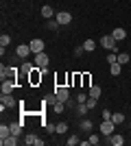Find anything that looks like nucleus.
Instances as JSON below:
<instances>
[{
    "instance_id": "nucleus-23",
    "label": "nucleus",
    "mask_w": 131,
    "mask_h": 146,
    "mask_svg": "<svg viewBox=\"0 0 131 146\" xmlns=\"http://www.w3.org/2000/svg\"><path fill=\"white\" fill-rule=\"evenodd\" d=\"M50 109L55 111V113H61V111L66 109V103H61V100H57L55 105H50Z\"/></svg>"
},
{
    "instance_id": "nucleus-13",
    "label": "nucleus",
    "mask_w": 131,
    "mask_h": 146,
    "mask_svg": "<svg viewBox=\"0 0 131 146\" xmlns=\"http://www.w3.org/2000/svg\"><path fill=\"white\" fill-rule=\"evenodd\" d=\"M0 144H2V146H15V144H18V135H9V137H2V140H0Z\"/></svg>"
},
{
    "instance_id": "nucleus-18",
    "label": "nucleus",
    "mask_w": 131,
    "mask_h": 146,
    "mask_svg": "<svg viewBox=\"0 0 131 146\" xmlns=\"http://www.w3.org/2000/svg\"><path fill=\"white\" fill-rule=\"evenodd\" d=\"M42 18H55V11H53V7L50 5H46V7H42Z\"/></svg>"
},
{
    "instance_id": "nucleus-5",
    "label": "nucleus",
    "mask_w": 131,
    "mask_h": 146,
    "mask_svg": "<svg viewBox=\"0 0 131 146\" xmlns=\"http://www.w3.org/2000/svg\"><path fill=\"white\" fill-rule=\"evenodd\" d=\"M13 105H20V103H15V98H13L11 94H2V98H0V109L5 111V109H9V107H13Z\"/></svg>"
},
{
    "instance_id": "nucleus-31",
    "label": "nucleus",
    "mask_w": 131,
    "mask_h": 146,
    "mask_svg": "<svg viewBox=\"0 0 131 146\" xmlns=\"http://www.w3.org/2000/svg\"><path fill=\"white\" fill-rule=\"evenodd\" d=\"M79 142H81V140H79L76 135H70L68 140H66V144H68V146H76V144H79Z\"/></svg>"
},
{
    "instance_id": "nucleus-8",
    "label": "nucleus",
    "mask_w": 131,
    "mask_h": 146,
    "mask_svg": "<svg viewBox=\"0 0 131 146\" xmlns=\"http://www.w3.org/2000/svg\"><path fill=\"white\" fill-rule=\"evenodd\" d=\"M31 52H33V50H31V46H29V44H20L18 48H15V57H20V59H26Z\"/></svg>"
},
{
    "instance_id": "nucleus-7",
    "label": "nucleus",
    "mask_w": 131,
    "mask_h": 146,
    "mask_svg": "<svg viewBox=\"0 0 131 146\" xmlns=\"http://www.w3.org/2000/svg\"><path fill=\"white\" fill-rule=\"evenodd\" d=\"M29 46H31V50H33V55H37V52H44V39H39V37H35V39H31L29 42Z\"/></svg>"
},
{
    "instance_id": "nucleus-36",
    "label": "nucleus",
    "mask_w": 131,
    "mask_h": 146,
    "mask_svg": "<svg viewBox=\"0 0 131 146\" xmlns=\"http://www.w3.org/2000/svg\"><path fill=\"white\" fill-rule=\"evenodd\" d=\"M81 81H83V85H85V87H90V74H83Z\"/></svg>"
},
{
    "instance_id": "nucleus-29",
    "label": "nucleus",
    "mask_w": 131,
    "mask_h": 146,
    "mask_svg": "<svg viewBox=\"0 0 131 146\" xmlns=\"http://www.w3.org/2000/svg\"><path fill=\"white\" fill-rule=\"evenodd\" d=\"M68 131V122H57V133H66Z\"/></svg>"
},
{
    "instance_id": "nucleus-12",
    "label": "nucleus",
    "mask_w": 131,
    "mask_h": 146,
    "mask_svg": "<svg viewBox=\"0 0 131 146\" xmlns=\"http://www.w3.org/2000/svg\"><path fill=\"white\" fill-rule=\"evenodd\" d=\"M112 37L116 39V42H122V39H127V31L118 26V29H114V31H112Z\"/></svg>"
},
{
    "instance_id": "nucleus-26",
    "label": "nucleus",
    "mask_w": 131,
    "mask_h": 146,
    "mask_svg": "<svg viewBox=\"0 0 131 146\" xmlns=\"http://www.w3.org/2000/svg\"><path fill=\"white\" fill-rule=\"evenodd\" d=\"M96 100H98V98L87 96V100H85V107H87V109H94V107H96Z\"/></svg>"
},
{
    "instance_id": "nucleus-16",
    "label": "nucleus",
    "mask_w": 131,
    "mask_h": 146,
    "mask_svg": "<svg viewBox=\"0 0 131 146\" xmlns=\"http://www.w3.org/2000/svg\"><path fill=\"white\" fill-rule=\"evenodd\" d=\"M20 70H22V74H31L33 70H35V63H31V61H24Z\"/></svg>"
},
{
    "instance_id": "nucleus-35",
    "label": "nucleus",
    "mask_w": 131,
    "mask_h": 146,
    "mask_svg": "<svg viewBox=\"0 0 131 146\" xmlns=\"http://www.w3.org/2000/svg\"><path fill=\"white\" fill-rule=\"evenodd\" d=\"M46 131L48 133H57V124H46Z\"/></svg>"
},
{
    "instance_id": "nucleus-20",
    "label": "nucleus",
    "mask_w": 131,
    "mask_h": 146,
    "mask_svg": "<svg viewBox=\"0 0 131 146\" xmlns=\"http://www.w3.org/2000/svg\"><path fill=\"white\" fill-rule=\"evenodd\" d=\"M83 48H85V52H94V50H96V42H94V39H85V42H83Z\"/></svg>"
},
{
    "instance_id": "nucleus-37",
    "label": "nucleus",
    "mask_w": 131,
    "mask_h": 146,
    "mask_svg": "<svg viewBox=\"0 0 131 146\" xmlns=\"http://www.w3.org/2000/svg\"><path fill=\"white\" fill-rule=\"evenodd\" d=\"M83 52H85V48H83V46H79V48H74V55H76V57H81Z\"/></svg>"
},
{
    "instance_id": "nucleus-19",
    "label": "nucleus",
    "mask_w": 131,
    "mask_h": 146,
    "mask_svg": "<svg viewBox=\"0 0 131 146\" xmlns=\"http://www.w3.org/2000/svg\"><path fill=\"white\" fill-rule=\"evenodd\" d=\"M109 72H112V76H118V74L122 72V66H120L118 61H116V63H109Z\"/></svg>"
},
{
    "instance_id": "nucleus-9",
    "label": "nucleus",
    "mask_w": 131,
    "mask_h": 146,
    "mask_svg": "<svg viewBox=\"0 0 131 146\" xmlns=\"http://www.w3.org/2000/svg\"><path fill=\"white\" fill-rule=\"evenodd\" d=\"M2 94H13V90H15V79H2Z\"/></svg>"
},
{
    "instance_id": "nucleus-10",
    "label": "nucleus",
    "mask_w": 131,
    "mask_h": 146,
    "mask_svg": "<svg viewBox=\"0 0 131 146\" xmlns=\"http://www.w3.org/2000/svg\"><path fill=\"white\" fill-rule=\"evenodd\" d=\"M55 18H57V22H59V26H66V24H70V22H72V15H70L68 11H59Z\"/></svg>"
},
{
    "instance_id": "nucleus-1",
    "label": "nucleus",
    "mask_w": 131,
    "mask_h": 146,
    "mask_svg": "<svg viewBox=\"0 0 131 146\" xmlns=\"http://www.w3.org/2000/svg\"><path fill=\"white\" fill-rule=\"evenodd\" d=\"M100 46H103V48H107V50L118 52V42H116L112 35H103V37H100Z\"/></svg>"
},
{
    "instance_id": "nucleus-4",
    "label": "nucleus",
    "mask_w": 131,
    "mask_h": 146,
    "mask_svg": "<svg viewBox=\"0 0 131 146\" xmlns=\"http://www.w3.org/2000/svg\"><path fill=\"white\" fill-rule=\"evenodd\" d=\"M48 63H50V57L46 55V52H37V55H35V66H37V68L46 70V68H48Z\"/></svg>"
},
{
    "instance_id": "nucleus-34",
    "label": "nucleus",
    "mask_w": 131,
    "mask_h": 146,
    "mask_svg": "<svg viewBox=\"0 0 131 146\" xmlns=\"http://www.w3.org/2000/svg\"><path fill=\"white\" fill-rule=\"evenodd\" d=\"M103 120H112V111L109 109H103Z\"/></svg>"
},
{
    "instance_id": "nucleus-2",
    "label": "nucleus",
    "mask_w": 131,
    "mask_h": 146,
    "mask_svg": "<svg viewBox=\"0 0 131 146\" xmlns=\"http://www.w3.org/2000/svg\"><path fill=\"white\" fill-rule=\"evenodd\" d=\"M114 129H116V124H114L112 120H103L98 124V131H100V135H105V137H109V135L114 133Z\"/></svg>"
},
{
    "instance_id": "nucleus-22",
    "label": "nucleus",
    "mask_w": 131,
    "mask_h": 146,
    "mask_svg": "<svg viewBox=\"0 0 131 146\" xmlns=\"http://www.w3.org/2000/svg\"><path fill=\"white\" fill-rule=\"evenodd\" d=\"M87 96H92V98H100V87H98V85H92L90 90H87Z\"/></svg>"
},
{
    "instance_id": "nucleus-17",
    "label": "nucleus",
    "mask_w": 131,
    "mask_h": 146,
    "mask_svg": "<svg viewBox=\"0 0 131 146\" xmlns=\"http://www.w3.org/2000/svg\"><path fill=\"white\" fill-rule=\"evenodd\" d=\"M22 124H24V122H11V124H9V127H11V133L20 137V133H22Z\"/></svg>"
},
{
    "instance_id": "nucleus-11",
    "label": "nucleus",
    "mask_w": 131,
    "mask_h": 146,
    "mask_svg": "<svg viewBox=\"0 0 131 146\" xmlns=\"http://www.w3.org/2000/svg\"><path fill=\"white\" fill-rule=\"evenodd\" d=\"M24 144H31V146H44V140H39L35 133H29L24 137Z\"/></svg>"
},
{
    "instance_id": "nucleus-14",
    "label": "nucleus",
    "mask_w": 131,
    "mask_h": 146,
    "mask_svg": "<svg viewBox=\"0 0 131 146\" xmlns=\"http://www.w3.org/2000/svg\"><path fill=\"white\" fill-rule=\"evenodd\" d=\"M109 142H112L114 146H122V144H125V137L118 135V133H112V135H109Z\"/></svg>"
},
{
    "instance_id": "nucleus-25",
    "label": "nucleus",
    "mask_w": 131,
    "mask_h": 146,
    "mask_svg": "<svg viewBox=\"0 0 131 146\" xmlns=\"http://www.w3.org/2000/svg\"><path fill=\"white\" fill-rule=\"evenodd\" d=\"M112 122H114V124H122V122H125V116H122L120 111H118V113H112Z\"/></svg>"
},
{
    "instance_id": "nucleus-24",
    "label": "nucleus",
    "mask_w": 131,
    "mask_h": 146,
    "mask_svg": "<svg viewBox=\"0 0 131 146\" xmlns=\"http://www.w3.org/2000/svg\"><path fill=\"white\" fill-rule=\"evenodd\" d=\"M129 61H131V57L127 55V52H118V63H120V66H127Z\"/></svg>"
},
{
    "instance_id": "nucleus-15",
    "label": "nucleus",
    "mask_w": 131,
    "mask_h": 146,
    "mask_svg": "<svg viewBox=\"0 0 131 146\" xmlns=\"http://www.w3.org/2000/svg\"><path fill=\"white\" fill-rule=\"evenodd\" d=\"M39 81H42V68L35 66V70L31 72V83H39Z\"/></svg>"
},
{
    "instance_id": "nucleus-28",
    "label": "nucleus",
    "mask_w": 131,
    "mask_h": 146,
    "mask_svg": "<svg viewBox=\"0 0 131 146\" xmlns=\"http://www.w3.org/2000/svg\"><path fill=\"white\" fill-rule=\"evenodd\" d=\"M87 111H90V109L85 107V103H79V107H76V113H79V116H85Z\"/></svg>"
},
{
    "instance_id": "nucleus-33",
    "label": "nucleus",
    "mask_w": 131,
    "mask_h": 146,
    "mask_svg": "<svg viewBox=\"0 0 131 146\" xmlns=\"http://www.w3.org/2000/svg\"><path fill=\"white\" fill-rule=\"evenodd\" d=\"M87 140H90V146H92V144H98V142H100V137H98V135H90V137H87Z\"/></svg>"
},
{
    "instance_id": "nucleus-27",
    "label": "nucleus",
    "mask_w": 131,
    "mask_h": 146,
    "mask_svg": "<svg viewBox=\"0 0 131 146\" xmlns=\"http://www.w3.org/2000/svg\"><path fill=\"white\" fill-rule=\"evenodd\" d=\"M9 44H11V35H0V46H9Z\"/></svg>"
},
{
    "instance_id": "nucleus-39",
    "label": "nucleus",
    "mask_w": 131,
    "mask_h": 146,
    "mask_svg": "<svg viewBox=\"0 0 131 146\" xmlns=\"http://www.w3.org/2000/svg\"><path fill=\"white\" fill-rule=\"evenodd\" d=\"M129 129H131V120H129Z\"/></svg>"
},
{
    "instance_id": "nucleus-32",
    "label": "nucleus",
    "mask_w": 131,
    "mask_h": 146,
    "mask_svg": "<svg viewBox=\"0 0 131 146\" xmlns=\"http://www.w3.org/2000/svg\"><path fill=\"white\" fill-rule=\"evenodd\" d=\"M46 26H48L50 31H57V26H59V22H57V20H48V24H46Z\"/></svg>"
},
{
    "instance_id": "nucleus-30",
    "label": "nucleus",
    "mask_w": 131,
    "mask_h": 146,
    "mask_svg": "<svg viewBox=\"0 0 131 146\" xmlns=\"http://www.w3.org/2000/svg\"><path fill=\"white\" fill-rule=\"evenodd\" d=\"M81 129L83 131H92V120H85V118H83L81 120Z\"/></svg>"
},
{
    "instance_id": "nucleus-3",
    "label": "nucleus",
    "mask_w": 131,
    "mask_h": 146,
    "mask_svg": "<svg viewBox=\"0 0 131 146\" xmlns=\"http://www.w3.org/2000/svg\"><path fill=\"white\" fill-rule=\"evenodd\" d=\"M18 72H20V70H18L15 66H9V68L2 66V68H0V79H15V76H18Z\"/></svg>"
},
{
    "instance_id": "nucleus-6",
    "label": "nucleus",
    "mask_w": 131,
    "mask_h": 146,
    "mask_svg": "<svg viewBox=\"0 0 131 146\" xmlns=\"http://www.w3.org/2000/svg\"><path fill=\"white\" fill-rule=\"evenodd\" d=\"M55 96H57V100L68 103V100H70V90H68V87H55Z\"/></svg>"
},
{
    "instance_id": "nucleus-38",
    "label": "nucleus",
    "mask_w": 131,
    "mask_h": 146,
    "mask_svg": "<svg viewBox=\"0 0 131 146\" xmlns=\"http://www.w3.org/2000/svg\"><path fill=\"white\" fill-rule=\"evenodd\" d=\"M85 100H87L85 94H79V96H76V103H85Z\"/></svg>"
},
{
    "instance_id": "nucleus-21",
    "label": "nucleus",
    "mask_w": 131,
    "mask_h": 146,
    "mask_svg": "<svg viewBox=\"0 0 131 146\" xmlns=\"http://www.w3.org/2000/svg\"><path fill=\"white\" fill-rule=\"evenodd\" d=\"M9 135H11V127L2 122V124H0V140H2V137H9Z\"/></svg>"
}]
</instances>
